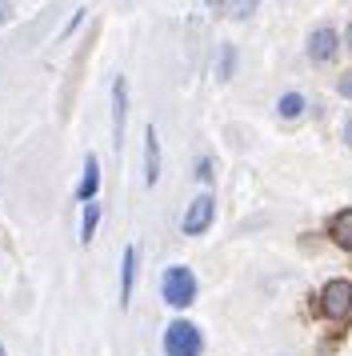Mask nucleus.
I'll list each match as a JSON object with an SVG mask.
<instances>
[{
	"instance_id": "19",
	"label": "nucleus",
	"mask_w": 352,
	"mask_h": 356,
	"mask_svg": "<svg viewBox=\"0 0 352 356\" xmlns=\"http://www.w3.org/2000/svg\"><path fill=\"white\" fill-rule=\"evenodd\" d=\"M344 44H349V52H352V24H349V33H344Z\"/></svg>"
},
{
	"instance_id": "17",
	"label": "nucleus",
	"mask_w": 352,
	"mask_h": 356,
	"mask_svg": "<svg viewBox=\"0 0 352 356\" xmlns=\"http://www.w3.org/2000/svg\"><path fill=\"white\" fill-rule=\"evenodd\" d=\"M8 8H13V0H0V24L8 20Z\"/></svg>"
},
{
	"instance_id": "8",
	"label": "nucleus",
	"mask_w": 352,
	"mask_h": 356,
	"mask_svg": "<svg viewBox=\"0 0 352 356\" xmlns=\"http://www.w3.org/2000/svg\"><path fill=\"white\" fill-rule=\"evenodd\" d=\"M125 113H128V88L125 81L112 84V124H116V136L125 132Z\"/></svg>"
},
{
	"instance_id": "7",
	"label": "nucleus",
	"mask_w": 352,
	"mask_h": 356,
	"mask_svg": "<svg viewBox=\"0 0 352 356\" xmlns=\"http://www.w3.org/2000/svg\"><path fill=\"white\" fill-rule=\"evenodd\" d=\"M328 236H333L340 248H352V209L336 212L333 220H328Z\"/></svg>"
},
{
	"instance_id": "3",
	"label": "nucleus",
	"mask_w": 352,
	"mask_h": 356,
	"mask_svg": "<svg viewBox=\"0 0 352 356\" xmlns=\"http://www.w3.org/2000/svg\"><path fill=\"white\" fill-rule=\"evenodd\" d=\"M320 308H324V316L344 321V316L352 312V284L349 280H328L324 292H320Z\"/></svg>"
},
{
	"instance_id": "10",
	"label": "nucleus",
	"mask_w": 352,
	"mask_h": 356,
	"mask_svg": "<svg viewBox=\"0 0 352 356\" xmlns=\"http://www.w3.org/2000/svg\"><path fill=\"white\" fill-rule=\"evenodd\" d=\"M96 184H100V164H96V156H88V161H84V180H80L77 196H80V200H93Z\"/></svg>"
},
{
	"instance_id": "11",
	"label": "nucleus",
	"mask_w": 352,
	"mask_h": 356,
	"mask_svg": "<svg viewBox=\"0 0 352 356\" xmlns=\"http://www.w3.org/2000/svg\"><path fill=\"white\" fill-rule=\"evenodd\" d=\"M276 113L285 116V120H296V116L304 113V97H301V92H285L280 104H276Z\"/></svg>"
},
{
	"instance_id": "16",
	"label": "nucleus",
	"mask_w": 352,
	"mask_h": 356,
	"mask_svg": "<svg viewBox=\"0 0 352 356\" xmlns=\"http://www.w3.org/2000/svg\"><path fill=\"white\" fill-rule=\"evenodd\" d=\"M196 177H200V180H212V161H200V164H196Z\"/></svg>"
},
{
	"instance_id": "15",
	"label": "nucleus",
	"mask_w": 352,
	"mask_h": 356,
	"mask_svg": "<svg viewBox=\"0 0 352 356\" xmlns=\"http://www.w3.org/2000/svg\"><path fill=\"white\" fill-rule=\"evenodd\" d=\"M336 88H340V97H349V100H352V72H344V76L336 81Z\"/></svg>"
},
{
	"instance_id": "6",
	"label": "nucleus",
	"mask_w": 352,
	"mask_h": 356,
	"mask_svg": "<svg viewBox=\"0 0 352 356\" xmlns=\"http://www.w3.org/2000/svg\"><path fill=\"white\" fill-rule=\"evenodd\" d=\"M160 177V140H157V129L144 132V180L157 184Z\"/></svg>"
},
{
	"instance_id": "5",
	"label": "nucleus",
	"mask_w": 352,
	"mask_h": 356,
	"mask_svg": "<svg viewBox=\"0 0 352 356\" xmlns=\"http://www.w3.org/2000/svg\"><path fill=\"white\" fill-rule=\"evenodd\" d=\"M212 216H216V200L212 196H196L189 204V212H184V236H200L208 225H212Z\"/></svg>"
},
{
	"instance_id": "4",
	"label": "nucleus",
	"mask_w": 352,
	"mask_h": 356,
	"mask_svg": "<svg viewBox=\"0 0 352 356\" xmlns=\"http://www.w3.org/2000/svg\"><path fill=\"white\" fill-rule=\"evenodd\" d=\"M336 52H340V36H336V29L320 24V29L308 33V60H312V65H328V60H336Z\"/></svg>"
},
{
	"instance_id": "12",
	"label": "nucleus",
	"mask_w": 352,
	"mask_h": 356,
	"mask_svg": "<svg viewBox=\"0 0 352 356\" xmlns=\"http://www.w3.org/2000/svg\"><path fill=\"white\" fill-rule=\"evenodd\" d=\"M96 220H100V204H96V200H88V209H84V225H80V241H84V244L93 241Z\"/></svg>"
},
{
	"instance_id": "1",
	"label": "nucleus",
	"mask_w": 352,
	"mask_h": 356,
	"mask_svg": "<svg viewBox=\"0 0 352 356\" xmlns=\"http://www.w3.org/2000/svg\"><path fill=\"white\" fill-rule=\"evenodd\" d=\"M160 292H164V300H168L173 308H189L192 300H196V276H192V268H184V264L164 268Z\"/></svg>"
},
{
	"instance_id": "20",
	"label": "nucleus",
	"mask_w": 352,
	"mask_h": 356,
	"mask_svg": "<svg viewBox=\"0 0 352 356\" xmlns=\"http://www.w3.org/2000/svg\"><path fill=\"white\" fill-rule=\"evenodd\" d=\"M0 356H4V348H0Z\"/></svg>"
},
{
	"instance_id": "18",
	"label": "nucleus",
	"mask_w": 352,
	"mask_h": 356,
	"mask_svg": "<svg viewBox=\"0 0 352 356\" xmlns=\"http://www.w3.org/2000/svg\"><path fill=\"white\" fill-rule=\"evenodd\" d=\"M344 140H349V145H352V120H349V124H344Z\"/></svg>"
},
{
	"instance_id": "9",
	"label": "nucleus",
	"mask_w": 352,
	"mask_h": 356,
	"mask_svg": "<svg viewBox=\"0 0 352 356\" xmlns=\"http://www.w3.org/2000/svg\"><path fill=\"white\" fill-rule=\"evenodd\" d=\"M132 276H136V248H125V260H120V305H128V296H132Z\"/></svg>"
},
{
	"instance_id": "14",
	"label": "nucleus",
	"mask_w": 352,
	"mask_h": 356,
	"mask_svg": "<svg viewBox=\"0 0 352 356\" xmlns=\"http://www.w3.org/2000/svg\"><path fill=\"white\" fill-rule=\"evenodd\" d=\"M253 8H256V0H232V17H237V20H244Z\"/></svg>"
},
{
	"instance_id": "13",
	"label": "nucleus",
	"mask_w": 352,
	"mask_h": 356,
	"mask_svg": "<svg viewBox=\"0 0 352 356\" xmlns=\"http://www.w3.org/2000/svg\"><path fill=\"white\" fill-rule=\"evenodd\" d=\"M232 65H237V52H232V44H224V52H221V76H228Z\"/></svg>"
},
{
	"instance_id": "2",
	"label": "nucleus",
	"mask_w": 352,
	"mask_h": 356,
	"mask_svg": "<svg viewBox=\"0 0 352 356\" xmlns=\"http://www.w3.org/2000/svg\"><path fill=\"white\" fill-rule=\"evenodd\" d=\"M200 348H205V337L196 324L173 321L164 328V356H200Z\"/></svg>"
}]
</instances>
